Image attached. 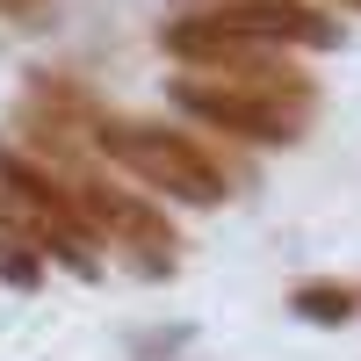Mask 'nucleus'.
<instances>
[{
	"label": "nucleus",
	"instance_id": "f257e3e1",
	"mask_svg": "<svg viewBox=\"0 0 361 361\" xmlns=\"http://www.w3.org/2000/svg\"><path fill=\"white\" fill-rule=\"evenodd\" d=\"M87 145H94L102 159H116L137 188H152L166 202H188V209H209L231 195L224 166L202 152L188 130H159V123H137V116H109V109H87L80 116Z\"/></svg>",
	"mask_w": 361,
	"mask_h": 361
},
{
	"label": "nucleus",
	"instance_id": "f03ea898",
	"mask_svg": "<svg viewBox=\"0 0 361 361\" xmlns=\"http://www.w3.org/2000/svg\"><path fill=\"white\" fill-rule=\"evenodd\" d=\"M166 102L209 130H231L246 145H296L318 109V87H246V80H209V73H173Z\"/></svg>",
	"mask_w": 361,
	"mask_h": 361
},
{
	"label": "nucleus",
	"instance_id": "7ed1b4c3",
	"mask_svg": "<svg viewBox=\"0 0 361 361\" xmlns=\"http://www.w3.org/2000/svg\"><path fill=\"white\" fill-rule=\"evenodd\" d=\"M0 202L15 209V217L29 224V246L37 253H51V260H66L80 282H94L102 275V238L80 224V209H73V195H66V180H58L51 166H37L29 152H15L8 137H0Z\"/></svg>",
	"mask_w": 361,
	"mask_h": 361
},
{
	"label": "nucleus",
	"instance_id": "20e7f679",
	"mask_svg": "<svg viewBox=\"0 0 361 361\" xmlns=\"http://www.w3.org/2000/svg\"><path fill=\"white\" fill-rule=\"evenodd\" d=\"M58 180H66L80 224L94 231V238H109V246H123L137 260V275H173V246H180V238H173L166 209L152 195L116 188V180H102V173H58Z\"/></svg>",
	"mask_w": 361,
	"mask_h": 361
},
{
	"label": "nucleus",
	"instance_id": "39448f33",
	"mask_svg": "<svg viewBox=\"0 0 361 361\" xmlns=\"http://www.w3.org/2000/svg\"><path fill=\"white\" fill-rule=\"evenodd\" d=\"M173 8L209 29H231L246 44H267V51H340L347 44V22H333L311 0H173Z\"/></svg>",
	"mask_w": 361,
	"mask_h": 361
},
{
	"label": "nucleus",
	"instance_id": "423d86ee",
	"mask_svg": "<svg viewBox=\"0 0 361 361\" xmlns=\"http://www.w3.org/2000/svg\"><path fill=\"white\" fill-rule=\"evenodd\" d=\"M289 311L304 318V325H347L354 318V282H296L289 289Z\"/></svg>",
	"mask_w": 361,
	"mask_h": 361
},
{
	"label": "nucleus",
	"instance_id": "0eeeda50",
	"mask_svg": "<svg viewBox=\"0 0 361 361\" xmlns=\"http://www.w3.org/2000/svg\"><path fill=\"white\" fill-rule=\"evenodd\" d=\"M0 282L8 289H44V253L29 246V238H15V231H0Z\"/></svg>",
	"mask_w": 361,
	"mask_h": 361
},
{
	"label": "nucleus",
	"instance_id": "6e6552de",
	"mask_svg": "<svg viewBox=\"0 0 361 361\" xmlns=\"http://www.w3.org/2000/svg\"><path fill=\"white\" fill-rule=\"evenodd\" d=\"M0 22H15V29H51V22H58V0H0Z\"/></svg>",
	"mask_w": 361,
	"mask_h": 361
},
{
	"label": "nucleus",
	"instance_id": "1a4fd4ad",
	"mask_svg": "<svg viewBox=\"0 0 361 361\" xmlns=\"http://www.w3.org/2000/svg\"><path fill=\"white\" fill-rule=\"evenodd\" d=\"M180 340H188V325H166V333H137L130 347H137V354H173Z\"/></svg>",
	"mask_w": 361,
	"mask_h": 361
},
{
	"label": "nucleus",
	"instance_id": "9d476101",
	"mask_svg": "<svg viewBox=\"0 0 361 361\" xmlns=\"http://www.w3.org/2000/svg\"><path fill=\"white\" fill-rule=\"evenodd\" d=\"M354 318H361V289H354Z\"/></svg>",
	"mask_w": 361,
	"mask_h": 361
},
{
	"label": "nucleus",
	"instance_id": "9b49d317",
	"mask_svg": "<svg viewBox=\"0 0 361 361\" xmlns=\"http://www.w3.org/2000/svg\"><path fill=\"white\" fill-rule=\"evenodd\" d=\"M347 8H361V0H347Z\"/></svg>",
	"mask_w": 361,
	"mask_h": 361
}]
</instances>
